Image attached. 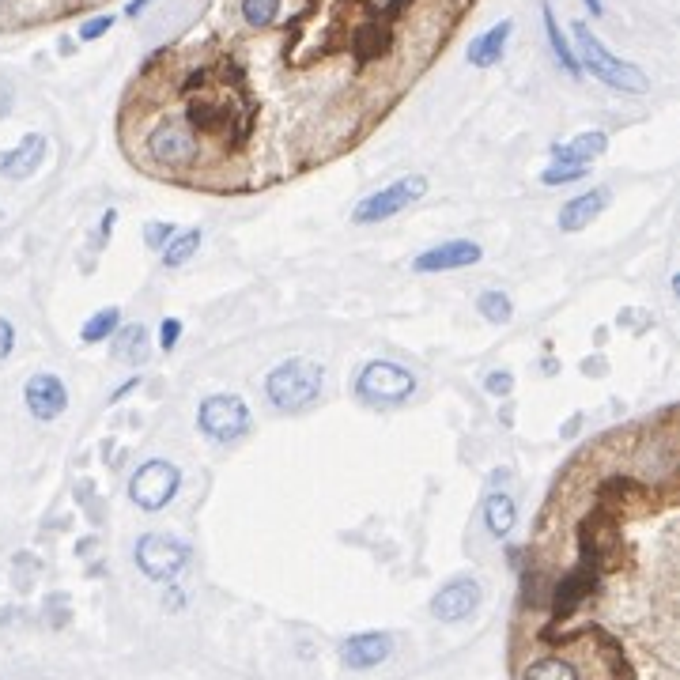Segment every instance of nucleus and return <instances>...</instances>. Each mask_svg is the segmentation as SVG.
I'll return each mask as SVG.
<instances>
[{
	"instance_id": "obj_1",
	"label": "nucleus",
	"mask_w": 680,
	"mask_h": 680,
	"mask_svg": "<svg viewBox=\"0 0 680 680\" xmlns=\"http://www.w3.org/2000/svg\"><path fill=\"white\" fill-rule=\"evenodd\" d=\"M322 367L310 359H288L280 367H272L265 378V393L280 412H306L322 397Z\"/></svg>"
},
{
	"instance_id": "obj_2",
	"label": "nucleus",
	"mask_w": 680,
	"mask_h": 680,
	"mask_svg": "<svg viewBox=\"0 0 680 680\" xmlns=\"http://www.w3.org/2000/svg\"><path fill=\"white\" fill-rule=\"evenodd\" d=\"M575 42H578V53H582V65L590 68V76H597L605 87H612V91H628V95H643V91H650V80H646L643 68H635L631 61L612 57V53L601 46V38H597L586 23H575Z\"/></svg>"
},
{
	"instance_id": "obj_3",
	"label": "nucleus",
	"mask_w": 680,
	"mask_h": 680,
	"mask_svg": "<svg viewBox=\"0 0 680 680\" xmlns=\"http://www.w3.org/2000/svg\"><path fill=\"white\" fill-rule=\"evenodd\" d=\"M356 393L367 405H401L416 393V374L390 359H374L359 371Z\"/></svg>"
},
{
	"instance_id": "obj_4",
	"label": "nucleus",
	"mask_w": 680,
	"mask_h": 680,
	"mask_svg": "<svg viewBox=\"0 0 680 680\" xmlns=\"http://www.w3.org/2000/svg\"><path fill=\"white\" fill-rule=\"evenodd\" d=\"M197 424L212 442H238L250 431V408L235 393H216L204 397L197 408Z\"/></svg>"
},
{
	"instance_id": "obj_5",
	"label": "nucleus",
	"mask_w": 680,
	"mask_h": 680,
	"mask_svg": "<svg viewBox=\"0 0 680 680\" xmlns=\"http://www.w3.org/2000/svg\"><path fill=\"white\" fill-rule=\"evenodd\" d=\"M178 484H182L178 465H170L167 458H152L144 461L129 480V499L140 510H163L178 495Z\"/></svg>"
},
{
	"instance_id": "obj_6",
	"label": "nucleus",
	"mask_w": 680,
	"mask_h": 680,
	"mask_svg": "<svg viewBox=\"0 0 680 680\" xmlns=\"http://www.w3.org/2000/svg\"><path fill=\"white\" fill-rule=\"evenodd\" d=\"M136 563L155 582H174L189 563V548L170 533H144L136 541Z\"/></svg>"
},
{
	"instance_id": "obj_7",
	"label": "nucleus",
	"mask_w": 680,
	"mask_h": 680,
	"mask_svg": "<svg viewBox=\"0 0 680 680\" xmlns=\"http://www.w3.org/2000/svg\"><path fill=\"white\" fill-rule=\"evenodd\" d=\"M424 193H427V178L408 174V178H401V182H393V186L378 189V193H371V197H363V201L356 204V212H352V223L367 227V223L390 220V216H397V212L408 208L412 201H420Z\"/></svg>"
},
{
	"instance_id": "obj_8",
	"label": "nucleus",
	"mask_w": 680,
	"mask_h": 680,
	"mask_svg": "<svg viewBox=\"0 0 680 680\" xmlns=\"http://www.w3.org/2000/svg\"><path fill=\"white\" fill-rule=\"evenodd\" d=\"M148 155L159 167H193L197 163V136L182 121H163L148 133Z\"/></svg>"
},
{
	"instance_id": "obj_9",
	"label": "nucleus",
	"mask_w": 680,
	"mask_h": 680,
	"mask_svg": "<svg viewBox=\"0 0 680 680\" xmlns=\"http://www.w3.org/2000/svg\"><path fill=\"white\" fill-rule=\"evenodd\" d=\"M480 582L476 578H454V582H446L439 594L431 597V612H435V620L442 624H458L465 616H473L476 605H480Z\"/></svg>"
},
{
	"instance_id": "obj_10",
	"label": "nucleus",
	"mask_w": 680,
	"mask_h": 680,
	"mask_svg": "<svg viewBox=\"0 0 680 680\" xmlns=\"http://www.w3.org/2000/svg\"><path fill=\"white\" fill-rule=\"evenodd\" d=\"M23 401H27V408H31L34 420L50 424V420H57V416H61V412L68 408V390H65V382H61L57 374L42 371V374H34L31 382H27Z\"/></svg>"
},
{
	"instance_id": "obj_11",
	"label": "nucleus",
	"mask_w": 680,
	"mask_h": 680,
	"mask_svg": "<svg viewBox=\"0 0 680 680\" xmlns=\"http://www.w3.org/2000/svg\"><path fill=\"white\" fill-rule=\"evenodd\" d=\"M393 654L390 631H359L352 639L340 643V662L348 669H374Z\"/></svg>"
},
{
	"instance_id": "obj_12",
	"label": "nucleus",
	"mask_w": 680,
	"mask_h": 680,
	"mask_svg": "<svg viewBox=\"0 0 680 680\" xmlns=\"http://www.w3.org/2000/svg\"><path fill=\"white\" fill-rule=\"evenodd\" d=\"M484 257V250L469 242V238H454V242H442V246H431L424 254L412 261L416 272H450V269H469Z\"/></svg>"
},
{
	"instance_id": "obj_13",
	"label": "nucleus",
	"mask_w": 680,
	"mask_h": 680,
	"mask_svg": "<svg viewBox=\"0 0 680 680\" xmlns=\"http://www.w3.org/2000/svg\"><path fill=\"white\" fill-rule=\"evenodd\" d=\"M46 152H50L46 136H42V133H27L16 144V148L0 152V174H4V178H12V182H23V178H31L34 170L46 163Z\"/></svg>"
},
{
	"instance_id": "obj_14",
	"label": "nucleus",
	"mask_w": 680,
	"mask_h": 680,
	"mask_svg": "<svg viewBox=\"0 0 680 680\" xmlns=\"http://www.w3.org/2000/svg\"><path fill=\"white\" fill-rule=\"evenodd\" d=\"M612 193L609 189H590V193H578L560 208V227L563 231H582L590 227V220H597L605 208H609Z\"/></svg>"
},
{
	"instance_id": "obj_15",
	"label": "nucleus",
	"mask_w": 680,
	"mask_h": 680,
	"mask_svg": "<svg viewBox=\"0 0 680 680\" xmlns=\"http://www.w3.org/2000/svg\"><path fill=\"white\" fill-rule=\"evenodd\" d=\"M510 31H514V23L503 19V23H495L492 31H484L480 38H473V42H469V53H465V57H469V65L473 68L499 65V57H503V50H507Z\"/></svg>"
},
{
	"instance_id": "obj_16",
	"label": "nucleus",
	"mask_w": 680,
	"mask_h": 680,
	"mask_svg": "<svg viewBox=\"0 0 680 680\" xmlns=\"http://www.w3.org/2000/svg\"><path fill=\"white\" fill-rule=\"evenodd\" d=\"M605 148H609V136L601 133V129H590V133H578L571 144H556L552 148V163H582V167H590V159L605 155Z\"/></svg>"
},
{
	"instance_id": "obj_17",
	"label": "nucleus",
	"mask_w": 680,
	"mask_h": 680,
	"mask_svg": "<svg viewBox=\"0 0 680 680\" xmlns=\"http://www.w3.org/2000/svg\"><path fill=\"white\" fill-rule=\"evenodd\" d=\"M390 46H393L390 27H382V23H363V27L352 34V53H356L359 65L386 57V53H390Z\"/></svg>"
},
{
	"instance_id": "obj_18",
	"label": "nucleus",
	"mask_w": 680,
	"mask_h": 680,
	"mask_svg": "<svg viewBox=\"0 0 680 680\" xmlns=\"http://www.w3.org/2000/svg\"><path fill=\"white\" fill-rule=\"evenodd\" d=\"M110 352H114V359H121V363H144V359H148V352H152V348H148V329H144V325L136 322V325H121L118 333H114V348H110Z\"/></svg>"
},
{
	"instance_id": "obj_19",
	"label": "nucleus",
	"mask_w": 680,
	"mask_h": 680,
	"mask_svg": "<svg viewBox=\"0 0 680 680\" xmlns=\"http://www.w3.org/2000/svg\"><path fill=\"white\" fill-rule=\"evenodd\" d=\"M484 522L492 529L495 537H510V529L518 522V507L507 492H492L484 499Z\"/></svg>"
},
{
	"instance_id": "obj_20",
	"label": "nucleus",
	"mask_w": 680,
	"mask_h": 680,
	"mask_svg": "<svg viewBox=\"0 0 680 680\" xmlns=\"http://www.w3.org/2000/svg\"><path fill=\"white\" fill-rule=\"evenodd\" d=\"M522 680H582L575 662H567L560 654H548V658H533L522 669Z\"/></svg>"
},
{
	"instance_id": "obj_21",
	"label": "nucleus",
	"mask_w": 680,
	"mask_h": 680,
	"mask_svg": "<svg viewBox=\"0 0 680 680\" xmlns=\"http://www.w3.org/2000/svg\"><path fill=\"white\" fill-rule=\"evenodd\" d=\"M121 325V310L118 306H106V310H99V314H91L84 322V329H80V337H84V344H99V340H110L114 333H118Z\"/></svg>"
},
{
	"instance_id": "obj_22",
	"label": "nucleus",
	"mask_w": 680,
	"mask_h": 680,
	"mask_svg": "<svg viewBox=\"0 0 680 680\" xmlns=\"http://www.w3.org/2000/svg\"><path fill=\"white\" fill-rule=\"evenodd\" d=\"M544 31H548V46H552V53H556V61L567 68V76H578V72H582V68H578V57H575V50L567 46L563 31L556 27V16H552V8H548V4H544Z\"/></svg>"
},
{
	"instance_id": "obj_23",
	"label": "nucleus",
	"mask_w": 680,
	"mask_h": 680,
	"mask_svg": "<svg viewBox=\"0 0 680 680\" xmlns=\"http://www.w3.org/2000/svg\"><path fill=\"white\" fill-rule=\"evenodd\" d=\"M197 246H201V231H178V235L163 246V265H167V269L186 265L189 257L197 254Z\"/></svg>"
},
{
	"instance_id": "obj_24",
	"label": "nucleus",
	"mask_w": 680,
	"mask_h": 680,
	"mask_svg": "<svg viewBox=\"0 0 680 680\" xmlns=\"http://www.w3.org/2000/svg\"><path fill=\"white\" fill-rule=\"evenodd\" d=\"M476 310L492 325H507L510 318H514V306H510V299L503 291H484V295L476 299Z\"/></svg>"
},
{
	"instance_id": "obj_25",
	"label": "nucleus",
	"mask_w": 680,
	"mask_h": 680,
	"mask_svg": "<svg viewBox=\"0 0 680 680\" xmlns=\"http://www.w3.org/2000/svg\"><path fill=\"white\" fill-rule=\"evenodd\" d=\"M280 12V0H242V19L250 27H269Z\"/></svg>"
},
{
	"instance_id": "obj_26",
	"label": "nucleus",
	"mask_w": 680,
	"mask_h": 680,
	"mask_svg": "<svg viewBox=\"0 0 680 680\" xmlns=\"http://www.w3.org/2000/svg\"><path fill=\"white\" fill-rule=\"evenodd\" d=\"M586 174V167L582 163H552V167L541 174L544 186H567V182H578Z\"/></svg>"
},
{
	"instance_id": "obj_27",
	"label": "nucleus",
	"mask_w": 680,
	"mask_h": 680,
	"mask_svg": "<svg viewBox=\"0 0 680 680\" xmlns=\"http://www.w3.org/2000/svg\"><path fill=\"white\" fill-rule=\"evenodd\" d=\"M174 235H178V227H174V223H167V220H155V223H148V227H144V242H148L152 250H163V246H167Z\"/></svg>"
},
{
	"instance_id": "obj_28",
	"label": "nucleus",
	"mask_w": 680,
	"mask_h": 680,
	"mask_svg": "<svg viewBox=\"0 0 680 680\" xmlns=\"http://www.w3.org/2000/svg\"><path fill=\"white\" fill-rule=\"evenodd\" d=\"M178 337H182V322H178V318H167V322L159 325V348H163V352H174Z\"/></svg>"
},
{
	"instance_id": "obj_29",
	"label": "nucleus",
	"mask_w": 680,
	"mask_h": 680,
	"mask_svg": "<svg viewBox=\"0 0 680 680\" xmlns=\"http://www.w3.org/2000/svg\"><path fill=\"white\" fill-rule=\"evenodd\" d=\"M484 390L495 393V397H507V393L514 390V378H510L507 371H492L484 378Z\"/></svg>"
},
{
	"instance_id": "obj_30",
	"label": "nucleus",
	"mask_w": 680,
	"mask_h": 680,
	"mask_svg": "<svg viewBox=\"0 0 680 680\" xmlns=\"http://www.w3.org/2000/svg\"><path fill=\"white\" fill-rule=\"evenodd\" d=\"M110 27H114V16H95V19H87L84 27H80V38H84V42H95V38H99V34H106Z\"/></svg>"
},
{
	"instance_id": "obj_31",
	"label": "nucleus",
	"mask_w": 680,
	"mask_h": 680,
	"mask_svg": "<svg viewBox=\"0 0 680 680\" xmlns=\"http://www.w3.org/2000/svg\"><path fill=\"white\" fill-rule=\"evenodd\" d=\"M12 348H16V329H12V322L0 318V359L12 356Z\"/></svg>"
},
{
	"instance_id": "obj_32",
	"label": "nucleus",
	"mask_w": 680,
	"mask_h": 680,
	"mask_svg": "<svg viewBox=\"0 0 680 680\" xmlns=\"http://www.w3.org/2000/svg\"><path fill=\"white\" fill-rule=\"evenodd\" d=\"M148 4H152V0H133V4H129V16H140Z\"/></svg>"
},
{
	"instance_id": "obj_33",
	"label": "nucleus",
	"mask_w": 680,
	"mask_h": 680,
	"mask_svg": "<svg viewBox=\"0 0 680 680\" xmlns=\"http://www.w3.org/2000/svg\"><path fill=\"white\" fill-rule=\"evenodd\" d=\"M8 102H12V95H8V87H0V114L8 110Z\"/></svg>"
},
{
	"instance_id": "obj_34",
	"label": "nucleus",
	"mask_w": 680,
	"mask_h": 680,
	"mask_svg": "<svg viewBox=\"0 0 680 680\" xmlns=\"http://www.w3.org/2000/svg\"><path fill=\"white\" fill-rule=\"evenodd\" d=\"M586 8H590L594 16H601V12H605V4H601V0H586Z\"/></svg>"
}]
</instances>
